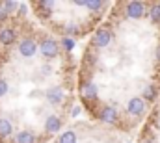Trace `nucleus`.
Wrapping results in <instances>:
<instances>
[{
	"mask_svg": "<svg viewBox=\"0 0 160 143\" xmlns=\"http://www.w3.org/2000/svg\"><path fill=\"white\" fill-rule=\"evenodd\" d=\"M39 50L45 58H56L58 56V43L54 39H47V41L41 43Z\"/></svg>",
	"mask_w": 160,
	"mask_h": 143,
	"instance_id": "obj_1",
	"label": "nucleus"
},
{
	"mask_svg": "<svg viewBox=\"0 0 160 143\" xmlns=\"http://www.w3.org/2000/svg\"><path fill=\"white\" fill-rule=\"evenodd\" d=\"M19 52H21V56H24V58H32V56L38 52V45H36V41H32V39H24V41H21V43H19Z\"/></svg>",
	"mask_w": 160,
	"mask_h": 143,
	"instance_id": "obj_2",
	"label": "nucleus"
},
{
	"mask_svg": "<svg viewBox=\"0 0 160 143\" xmlns=\"http://www.w3.org/2000/svg\"><path fill=\"white\" fill-rule=\"evenodd\" d=\"M128 113H132V115H136V117H140L143 111H145V102H143V99H140V97H134V99H130L128 101Z\"/></svg>",
	"mask_w": 160,
	"mask_h": 143,
	"instance_id": "obj_3",
	"label": "nucleus"
},
{
	"mask_svg": "<svg viewBox=\"0 0 160 143\" xmlns=\"http://www.w3.org/2000/svg\"><path fill=\"white\" fill-rule=\"evenodd\" d=\"M143 4L142 2H128L127 4V15L128 19H142L143 17Z\"/></svg>",
	"mask_w": 160,
	"mask_h": 143,
	"instance_id": "obj_4",
	"label": "nucleus"
},
{
	"mask_svg": "<svg viewBox=\"0 0 160 143\" xmlns=\"http://www.w3.org/2000/svg\"><path fill=\"white\" fill-rule=\"evenodd\" d=\"M47 101H48L50 104H60V102L63 101V91H62V87H58V86L48 87V89H47Z\"/></svg>",
	"mask_w": 160,
	"mask_h": 143,
	"instance_id": "obj_5",
	"label": "nucleus"
},
{
	"mask_svg": "<svg viewBox=\"0 0 160 143\" xmlns=\"http://www.w3.org/2000/svg\"><path fill=\"white\" fill-rule=\"evenodd\" d=\"M110 43H112V34H110L108 30L101 28V30L95 34V45H97L99 48H102V47H108Z\"/></svg>",
	"mask_w": 160,
	"mask_h": 143,
	"instance_id": "obj_6",
	"label": "nucleus"
},
{
	"mask_svg": "<svg viewBox=\"0 0 160 143\" xmlns=\"http://www.w3.org/2000/svg\"><path fill=\"white\" fill-rule=\"evenodd\" d=\"M101 119L104 123H116L118 121V110L114 106H104L101 111Z\"/></svg>",
	"mask_w": 160,
	"mask_h": 143,
	"instance_id": "obj_7",
	"label": "nucleus"
},
{
	"mask_svg": "<svg viewBox=\"0 0 160 143\" xmlns=\"http://www.w3.org/2000/svg\"><path fill=\"white\" fill-rule=\"evenodd\" d=\"M60 128H62L60 119H58L56 115H48V117H47V121H45V130L52 134V132H58Z\"/></svg>",
	"mask_w": 160,
	"mask_h": 143,
	"instance_id": "obj_8",
	"label": "nucleus"
},
{
	"mask_svg": "<svg viewBox=\"0 0 160 143\" xmlns=\"http://www.w3.org/2000/svg\"><path fill=\"white\" fill-rule=\"evenodd\" d=\"M15 39V32L11 28H2L0 30V43L2 45H11Z\"/></svg>",
	"mask_w": 160,
	"mask_h": 143,
	"instance_id": "obj_9",
	"label": "nucleus"
},
{
	"mask_svg": "<svg viewBox=\"0 0 160 143\" xmlns=\"http://www.w3.org/2000/svg\"><path fill=\"white\" fill-rule=\"evenodd\" d=\"M11 132H13V125H11V121L9 119H6V117H0V136H11Z\"/></svg>",
	"mask_w": 160,
	"mask_h": 143,
	"instance_id": "obj_10",
	"label": "nucleus"
},
{
	"mask_svg": "<svg viewBox=\"0 0 160 143\" xmlns=\"http://www.w3.org/2000/svg\"><path fill=\"white\" fill-rule=\"evenodd\" d=\"M15 141L17 143H36V136L32 134V132H28V130H22V132H19L17 134V138H15Z\"/></svg>",
	"mask_w": 160,
	"mask_h": 143,
	"instance_id": "obj_11",
	"label": "nucleus"
},
{
	"mask_svg": "<svg viewBox=\"0 0 160 143\" xmlns=\"http://www.w3.org/2000/svg\"><path fill=\"white\" fill-rule=\"evenodd\" d=\"M82 93H84V97H88V99H95V97H97V86H95L93 82H88V84H84Z\"/></svg>",
	"mask_w": 160,
	"mask_h": 143,
	"instance_id": "obj_12",
	"label": "nucleus"
},
{
	"mask_svg": "<svg viewBox=\"0 0 160 143\" xmlns=\"http://www.w3.org/2000/svg\"><path fill=\"white\" fill-rule=\"evenodd\" d=\"M58 143H77V134L71 132V130H67V132H63V134L60 136Z\"/></svg>",
	"mask_w": 160,
	"mask_h": 143,
	"instance_id": "obj_13",
	"label": "nucleus"
},
{
	"mask_svg": "<svg viewBox=\"0 0 160 143\" xmlns=\"http://www.w3.org/2000/svg\"><path fill=\"white\" fill-rule=\"evenodd\" d=\"M84 7H89L91 11H97V9L102 7V2H101V0H95V2H93V0L88 2V0H86V2H84Z\"/></svg>",
	"mask_w": 160,
	"mask_h": 143,
	"instance_id": "obj_14",
	"label": "nucleus"
},
{
	"mask_svg": "<svg viewBox=\"0 0 160 143\" xmlns=\"http://www.w3.org/2000/svg\"><path fill=\"white\" fill-rule=\"evenodd\" d=\"M151 21L153 22H160V4L151 7Z\"/></svg>",
	"mask_w": 160,
	"mask_h": 143,
	"instance_id": "obj_15",
	"label": "nucleus"
},
{
	"mask_svg": "<svg viewBox=\"0 0 160 143\" xmlns=\"http://www.w3.org/2000/svg\"><path fill=\"white\" fill-rule=\"evenodd\" d=\"M62 43H63V48H65V50H73V48H75V41H73L71 37H63Z\"/></svg>",
	"mask_w": 160,
	"mask_h": 143,
	"instance_id": "obj_16",
	"label": "nucleus"
},
{
	"mask_svg": "<svg viewBox=\"0 0 160 143\" xmlns=\"http://www.w3.org/2000/svg\"><path fill=\"white\" fill-rule=\"evenodd\" d=\"M17 6H19L17 2H11V0H9V2H4V6H2V9H4V11L8 13V11H11V9H15Z\"/></svg>",
	"mask_w": 160,
	"mask_h": 143,
	"instance_id": "obj_17",
	"label": "nucleus"
},
{
	"mask_svg": "<svg viewBox=\"0 0 160 143\" xmlns=\"http://www.w3.org/2000/svg\"><path fill=\"white\" fill-rule=\"evenodd\" d=\"M155 95H157L155 87H153V86H147V87H145V99L151 101V99H155Z\"/></svg>",
	"mask_w": 160,
	"mask_h": 143,
	"instance_id": "obj_18",
	"label": "nucleus"
},
{
	"mask_svg": "<svg viewBox=\"0 0 160 143\" xmlns=\"http://www.w3.org/2000/svg\"><path fill=\"white\" fill-rule=\"evenodd\" d=\"M8 89H9V87H8V82H6V80H0V97H4V95L8 93Z\"/></svg>",
	"mask_w": 160,
	"mask_h": 143,
	"instance_id": "obj_19",
	"label": "nucleus"
},
{
	"mask_svg": "<svg viewBox=\"0 0 160 143\" xmlns=\"http://www.w3.org/2000/svg\"><path fill=\"white\" fill-rule=\"evenodd\" d=\"M41 7H45V9H52V7H54V2H52V0H50V2L45 0V2H41Z\"/></svg>",
	"mask_w": 160,
	"mask_h": 143,
	"instance_id": "obj_20",
	"label": "nucleus"
},
{
	"mask_svg": "<svg viewBox=\"0 0 160 143\" xmlns=\"http://www.w3.org/2000/svg\"><path fill=\"white\" fill-rule=\"evenodd\" d=\"M6 15H8V13H6V11H4V9H2V7H0V21H2V19H4V17H6Z\"/></svg>",
	"mask_w": 160,
	"mask_h": 143,
	"instance_id": "obj_21",
	"label": "nucleus"
},
{
	"mask_svg": "<svg viewBox=\"0 0 160 143\" xmlns=\"http://www.w3.org/2000/svg\"><path fill=\"white\" fill-rule=\"evenodd\" d=\"M43 71H45L43 74H50V67H47V65H45V67H43Z\"/></svg>",
	"mask_w": 160,
	"mask_h": 143,
	"instance_id": "obj_22",
	"label": "nucleus"
},
{
	"mask_svg": "<svg viewBox=\"0 0 160 143\" xmlns=\"http://www.w3.org/2000/svg\"><path fill=\"white\" fill-rule=\"evenodd\" d=\"M78 113H80V108L77 106V108H75V110H73V115H75V117H77V115H78Z\"/></svg>",
	"mask_w": 160,
	"mask_h": 143,
	"instance_id": "obj_23",
	"label": "nucleus"
},
{
	"mask_svg": "<svg viewBox=\"0 0 160 143\" xmlns=\"http://www.w3.org/2000/svg\"><path fill=\"white\" fill-rule=\"evenodd\" d=\"M157 54H158V60H160V47H158V50H157Z\"/></svg>",
	"mask_w": 160,
	"mask_h": 143,
	"instance_id": "obj_24",
	"label": "nucleus"
},
{
	"mask_svg": "<svg viewBox=\"0 0 160 143\" xmlns=\"http://www.w3.org/2000/svg\"><path fill=\"white\" fill-rule=\"evenodd\" d=\"M143 143H155V141H151V140H149V141H143Z\"/></svg>",
	"mask_w": 160,
	"mask_h": 143,
	"instance_id": "obj_25",
	"label": "nucleus"
}]
</instances>
